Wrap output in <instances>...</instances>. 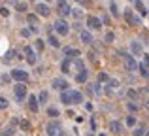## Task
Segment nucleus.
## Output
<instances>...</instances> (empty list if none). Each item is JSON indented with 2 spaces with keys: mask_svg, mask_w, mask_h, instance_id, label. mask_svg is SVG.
Listing matches in <instances>:
<instances>
[{
  "mask_svg": "<svg viewBox=\"0 0 149 136\" xmlns=\"http://www.w3.org/2000/svg\"><path fill=\"white\" fill-rule=\"evenodd\" d=\"M0 15H2V17H8V15H10V10H8V8H0Z\"/></svg>",
  "mask_w": 149,
  "mask_h": 136,
  "instance_id": "38",
  "label": "nucleus"
},
{
  "mask_svg": "<svg viewBox=\"0 0 149 136\" xmlns=\"http://www.w3.org/2000/svg\"><path fill=\"white\" fill-rule=\"evenodd\" d=\"M64 55H66V59H77L81 55V51L74 47H64Z\"/></svg>",
  "mask_w": 149,
  "mask_h": 136,
  "instance_id": "14",
  "label": "nucleus"
},
{
  "mask_svg": "<svg viewBox=\"0 0 149 136\" xmlns=\"http://www.w3.org/2000/svg\"><path fill=\"white\" fill-rule=\"evenodd\" d=\"M19 125H21V129H25V130H29V129H30V123H29V121H25V119H23Z\"/></svg>",
  "mask_w": 149,
  "mask_h": 136,
  "instance_id": "36",
  "label": "nucleus"
},
{
  "mask_svg": "<svg viewBox=\"0 0 149 136\" xmlns=\"http://www.w3.org/2000/svg\"><path fill=\"white\" fill-rule=\"evenodd\" d=\"M70 66H72V63H70V59H64V61L61 63V72L68 74V72H70Z\"/></svg>",
  "mask_w": 149,
  "mask_h": 136,
  "instance_id": "20",
  "label": "nucleus"
},
{
  "mask_svg": "<svg viewBox=\"0 0 149 136\" xmlns=\"http://www.w3.org/2000/svg\"><path fill=\"white\" fill-rule=\"evenodd\" d=\"M130 51L134 53V55H142V53H143L142 51V44H140L138 40H132L130 42Z\"/></svg>",
  "mask_w": 149,
  "mask_h": 136,
  "instance_id": "16",
  "label": "nucleus"
},
{
  "mask_svg": "<svg viewBox=\"0 0 149 136\" xmlns=\"http://www.w3.org/2000/svg\"><path fill=\"white\" fill-rule=\"evenodd\" d=\"M36 51L38 53L44 51V42H42V40H36Z\"/></svg>",
  "mask_w": 149,
  "mask_h": 136,
  "instance_id": "31",
  "label": "nucleus"
},
{
  "mask_svg": "<svg viewBox=\"0 0 149 136\" xmlns=\"http://www.w3.org/2000/svg\"><path fill=\"white\" fill-rule=\"evenodd\" d=\"M15 8H17V11H26V4L25 2H17Z\"/></svg>",
  "mask_w": 149,
  "mask_h": 136,
  "instance_id": "30",
  "label": "nucleus"
},
{
  "mask_svg": "<svg viewBox=\"0 0 149 136\" xmlns=\"http://www.w3.org/2000/svg\"><path fill=\"white\" fill-rule=\"evenodd\" d=\"M87 77H89V72H87V70H81V72L76 76V81H77V83H85Z\"/></svg>",
  "mask_w": 149,
  "mask_h": 136,
  "instance_id": "19",
  "label": "nucleus"
},
{
  "mask_svg": "<svg viewBox=\"0 0 149 136\" xmlns=\"http://www.w3.org/2000/svg\"><path fill=\"white\" fill-rule=\"evenodd\" d=\"M30 34H32V32H30L29 29H23V30H21V36H23V38H29Z\"/></svg>",
  "mask_w": 149,
  "mask_h": 136,
  "instance_id": "40",
  "label": "nucleus"
},
{
  "mask_svg": "<svg viewBox=\"0 0 149 136\" xmlns=\"http://www.w3.org/2000/svg\"><path fill=\"white\" fill-rule=\"evenodd\" d=\"M45 133H47V136H57L61 133V123L58 121H49L47 127H45Z\"/></svg>",
  "mask_w": 149,
  "mask_h": 136,
  "instance_id": "7",
  "label": "nucleus"
},
{
  "mask_svg": "<svg viewBox=\"0 0 149 136\" xmlns=\"http://www.w3.org/2000/svg\"><path fill=\"white\" fill-rule=\"evenodd\" d=\"M15 134V129L13 127H6V130L4 133H0V136H13Z\"/></svg>",
  "mask_w": 149,
  "mask_h": 136,
  "instance_id": "26",
  "label": "nucleus"
},
{
  "mask_svg": "<svg viewBox=\"0 0 149 136\" xmlns=\"http://www.w3.org/2000/svg\"><path fill=\"white\" fill-rule=\"evenodd\" d=\"M127 125H128V127L136 125V117H134V115H128V117H127Z\"/></svg>",
  "mask_w": 149,
  "mask_h": 136,
  "instance_id": "33",
  "label": "nucleus"
},
{
  "mask_svg": "<svg viewBox=\"0 0 149 136\" xmlns=\"http://www.w3.org/2000/svg\"><path fill=\"white\" fill-rule=\"evenodd\" d=\"M109 10H111V15H117V13H119V11H117V6L113 2H111V6H109Z\"/></svg>",
  "mask_w": 149,
  "mask_h": 136,
  "instance_id": "41",
  "label": "nucleus"
},
{
  "mask_svg": "<svg viewBox=\"0 0 149 136\" xmlns=\"http://www.w3.org/2000/svg\"><path fill=\"white\" fill-rule=\"evenodd\" d=\"M93 91H95V93H100V83H95V85H93Z\"/></svg>",
  "mask_w": 149,
  "mask_h": 136,
  "instance_id": "43",
  "label": "nucleus"
},
{
  "mask_svg": "<svg viewBox=\"0 0 149 136\" xmlns=\"http://www.w3.org/2000/svg\"><path fill=\"white\" fill-rule=\"evenodd\" d=\"M23 51H25V55H26V63H29V64H36V61H38V55L34 53V49L30 47V45H26V47L23 49Z\"/></svg>",
  "mask_w": 149,
  "mask_h": 136,
  "instance_id": "10",
  "label": "nucleus"
},
{
  "mask_svg": "<svg viewBox=\"0 0 149 136\" xmlns=\"http://www.w3.org/2000/svg\"><path fill=\"white\" fill-rule=\"evenodd\" d=\"M104 40H106V42H108V44H111V42H113V40H115V34H113V32H111V30H108V32H106V38H104Z\"/></svg>",
  "mask_w": 149,
  "mask_h": 136,
  "instance_id": "28",
  "label": "nucleus"
},
{
  "mask_svg": "<svg viewBox=\"0 0 149 136\" xmlns=\"http://www.w3.org/2000/svg\"><path fill=\"white\" fill-rule=\"evenodd\" d=\"M98 136H106V134H98Z\"/></svg>",
  "mask_w": 149,
  "mask_h": 136,
  "instance_id": "48",
  "label": "nucleus"
},
{
  "mask_svg": "<svg viewBox=\"0 0 149 136\" xmlns=\"http://www.w3.org/2000/svg\"><path fill=\"white\" fill-rule=\"evenodd\" d=\"M109 80V77H108V74H106V72H100L98 74V83H104V81H108Z\"/></svg>",
  "mask_w": 149,
  "mask_h": 136,
  "instance_id": "29",
  "label": "nucleus"
},
{
  "mask_svg": "<svg viewBox=\"0 0 149 136\" xmlns=\"http://www.w3.org/2000/svg\"><path fill=\"white\" fill-rule=\"evenodd\" d=\"M146 106H147V108H149V100H147V102H146Z\"/></svg>",
  "mask_w": 149,
  "mask_h": 136,
  "instance_id": "46",
  "label": "nucleus"
},
{
  "mask_svg": "<svg viewBox=\"0 0 149 136\" xmlns=\"http://www.w3.org/2000/svg\"><path fill=\"white\" fill-rule=\"evenodd\" d=\"M53 29H55V32H57V34H61V36H66V34L70 32V27H68V23H66V21H62V19L55 21Z\"/></svg>",
  "mask_w": 149,
  "mask_h": 136,
  "instance_id": "4",
  "label": "nucleus"
},
{
  "mask_svg": "<svg viewBox=\"0 0 149 136\" xmlns=\"http://www.w3.org/2000/svg\"><path fill=\"white\" fill-rule=\"evenodd\" d=\"M47 2H51V0H47Z\"/></svg>",
  "mask_w": 149,
  "mask_h": 136,
  "instance_id": "50",
  "label": "nucleus"
},
{
  "mask_svg": "<svg viewBox=\"0 0 149 136\" xmlns=\"http://www.w3.org/2000/svg\"><path fill=\"white\" fill-rule=\"evenodd\" d=\"M47 115H49L51 119H57V117H58V108L49 106V108H47Z\"/></svg>",
  "mask_w": 149,
  "mask_h": 136,
  "instance_id": "23",
  "label": "nucleus"
},
{
  "mask_svg": "<svg viewBox=\"0 0 149 136\" xmlns=\"http://www.w3.org/2000/svg\"><path fill=\"white\" fill-rule=\"evenodd\" d=\"M134 6H136V11H138L140 15H147V10H146V6H143V2L142 0H134Z\"/></svg>",
  "mask_w": 149,
  "mask_h": 136,
  "instance_id": "18",
  "label": "nucleus"
},
{
  "mask_svg": "<svg viewBox=\"0 0 149 136\" xmlns=\"http://www.w3.org/2000/svg\"><path fill=\"white\" fill-rule=\"evenodd\" d=\"M125 66H127L128 72H134V70H138V63L134 61L132 55H125Z\"/></svg>",
  "mask_w": 149,
  "mask_h": 136,
  "instance_id": "11",
  "label": "nucleus"
},
{
  "mask_svg": "<svg viewBox=\"0 0 149 136\" xmlns=\"http://www.w3.org/2000/svg\"><path fill=\"white\" fill-rule=\"evenodd\" d=\"M142 55H143V66L149 70V55H147V53H142Z\"/></svg>",
  "mask_w": 149,
  "mask_h": 136,
  "instance_id": "35",
  "label": "nucleus"
},
{
  "mask_svg": "<svg viewBox=\"0 0 149 136\" xmlns=\"http://www.w3.org/2000/svg\"><path fill=\"white\" fill-rule=\"evenodd\" d=\"M13 59H15V51L10 49V51L6 53V57H4V63H10V61H13Z\"/></svg>",
  "mask_w": 149,
  "mask_h": 136,
  "instance_id": "25",
  "label": "nucleus"
},
{
  "mask_svg": "<svg viewBox=\"0 0 149 136\" xmlns=\"http://www.w3.org/2000/svg\"><path fill=\"white\" fill-rule=\"evenodd\" d=\"M74 15H76V17H81V10H77V8H76V10H74Z\"/></svg>",
  "mask_w": 149,
  "mask_h": 136,
  "instance_id": "44",
  "label": "nucleus"
},
{
  "mask_svg": "<svg viewBox=\"0 0 149 136\" xmlns=\"http://www.w3.org/2000/svg\"><path fill=\"white\" fill-rule=\"evenodd\" d=\"M47 98H49V93L47 91H42L40 96H38V104H45V102H47Z\"/></svg>",
  "mask_w": 149,
  "mask_h": 136,
  "instance_id": "24",
  "label": "nucleus"
},
{
  "mask_svg": "<svg viewBox=\"0 0 149 136\" xmlns=\"http://www.w3.org/2000/svg\"><path fill=\"white\" fill-rule=\"evenodd\" d=\"M6 108H8V100L4 96H0V110H6Z\"/></svg>",
  "mask_w": 149,
  "mask_h": 136,
  "instance_id": "34",
  "label": "nucleus"
},
{
  "mask_svg": "<svg viewBox=\"0 0 149 136\" xmlns=\"http://www.w3.org/2000/svg\"><path fill=\"white\" fill-rule=\"evenodd\" d=\"M47 42L53 45V47H61V42H58V38L55 36V34H49V36H47Z\"/></svg>",
  "mask_w": 149,
  "mask_h": 136,
  "instance_id": "22",
  "label": "nucleus"
},
{
  "mask_svg": "<svg viewBox=\"0 0 149 136\" xmlns=\"http://www.w3.org/2000/svg\"><path fill=\"white\" fill-rule=\"evenodd\" d=\"M87 27L91 30H98L100 27H102V21L96 17V15H89V17H87Z\"/></svg>",
  "mask_w": 149,
  "mask_h": 136,
  "instance_id": "9",
  "label": "nucleus"
},
{
  "mask_svg": "<svg viewBox=\"0 0 149 136\" xmlns=\"http://www.w3.org/2000/svg\"><path fill=\"white\" fill-rule=\"evenodd\" d=\"M26 21H29L30 27H36L38 25V15L36 13H29V15H26Z\"/></svg>",
  "mask_w": 149,
  "mask_h": 136,
  "instance_id": "21",
  "label": "nucleus"
},
{
  "mask_svg": "<svg viewBox=\"0 0 149 136\" xmlns=\"http://www.w3.org/2000/svg\"><path fill=\"white\" fill-rule=\"evenodd\" d=\"M11 77H13L17 83H25V81H29V72H26V70H21V68H13L11 70Z\"/></svg>",
  "mask_w": 149,
  "mask_h": 136,
  "instance_id": "2",
  "label": "nucleus"
},
{
  "mask_svg": "<svg viewBox=\"0 0 149 136\" xmlns=\"http://www.w3.org/2000/svg\"><path fill=\"white\" fill-rule=\"evenodd\" d=\"M49 13H51V10H49V6H47V4H36V15L47 17Z\"/></svg>",
  "mask_w": 149,
  "mask_h": 136,
  "instance_id": "13",
  "label": "nucleus"
},
{
  "mask_svg": "<svg viewBox=\"0 0 149 136\" xmlns=\"http://www.w3.org/2000/svg\"><path fill=\"white\" fill-rule=\"evenodd\" d=\"M13 95H15V98L21 102V100H25L26 96H29V91H26V85L25 83H17L13 87Z\"/></svg>",
  "mask_w": 149,
  "mask_h": 136,
  "instance_id": "3",
  "label": "nucleus"
},
{
  "mask_svg": "<svg viewBox=\"0 0 149 136\" xmlns=\"http://www.w3.org/2000/svg\"><path fill=\"white\" fill-rule=\"evenodd\" d=\"M127 106H128V110H130V112H136V110H138V104H134V102H128Z\"/></svg>",
  "mask_w": 149,
  "mask_h": 136,
  "instance_id": "39",
  "label": "nucleus"
},
{
  "mask_svg": "<svg viewBox=\"0 0 149 136\" xmlns=\"http://www.w3.org/2000/svg\"><path fill=\"white\" fill-rule=\"evenodd\" d=\"M81 100H83V95L79 91H70V89L61 91V102L62 104H79Z\"/></svg>",
  "mask_w": 149,
  "mask_h": 136,
  "instance_id": "1",
  "label": "nucleus"
},
{
  "mask_svg": "<svg viewBox=\"0 0 149 136\" xmlns=\"http://www.w3.org/2000/svg\"><path fill=\"white\" fill-rule=\"evenodd\" d=\"M125 19H127V23H128V25H132V27H138L140 23H142V17L134 15V11H132V10L125 11Z\"/></svg>",
  "mask_w": 149,
  "mask_h": 136,
  "instance_id": "5",
  "label": "nucleus"
},
{
  "mask_svg": "<svg viewBox=\"0 0 149 136\" xmlns=\"http://www.w3.org/2000/svg\"><path fill=\"white\" fill-rule=\"evenodd\" d=\"M57 8H58V13H61L62 17L72 13V8H70V4L66 2V0H57Z\"/></svg>",
  "mask_w": 149,
  "mask_h": 136,
  "instance_id": "8",
  "label": "nucleus"
},
{
  "mask_svg": "<svg viewBox=\"0 0 149 136\" xmlns=\"http://www.w3.org/2000/svg\"><path fill=\"white\" fill-rule=\"evenodd\" d=\"M109 130H111L113 134H121L123 133V123L121 121H111L109 123Z\"/></svg>",
  "mask_w": 149,
  "mask_h": 136,
  "instance_id": "15",
  "label": "nucleus"
},
{
  "mask_svg": "<svg viewBox=\"0 0 149 136\" xmlns=\"http://www.w3.org/2000/svg\"><path fill=\"white\" fill-rule=\"evenodd\" d=\"M79 40L83 42V44H91L93 42V36H91V32H89V30H79Z\"/></svg>",
  "mask_w": 149,
  "mask_h": 136,
  "instance_id": "17",
  "label": "nucleus"
},
{
  "mask_svg": "<svg viewBox=\"0 0 149 136\" xmlns=\"http://www.w3.org/2000/svg\"><path fill=\"white\" fill-rule=\"evenodd\" d=\"M108 85H109V89H115V87H119V81L117 80H108Z\"/></svg>",
  "mask_w": 149,
  "mask_h": 136,
  "instance_id": "32",
  "label": "nucleus"
},
{
  "mask_svg": "<svg viewBox=\"0 0 149 136\" xmlns=\"http://www.w3.org/2000/svg\"><path fill=\"white\" fill-rule=\"evenodd\" d=\"M26 98H29V108H30V112H34V114H36V112L40 110V104H38L36 95H29Z\"/></svg>",
  "mask_w": 149,
  "mask_h": 136,
  "instance_id": "12",
  "label": "nucleus"
},
{
  "mask_svg": "<svg viewBox=\"0 0 149 136\" xmlns=\"http://www.w3.org/2000/svg\"><path fill=\"white\" fill-rule=\"evenodd\" d=\"M4 2H6V4H13V6H15V4H17V0H4Z\"/></svg>",
  "mask_w": 149,
  "mask_h": 136,
  "instance_id": "45",
  "label": "nucleus"
},
{
  "mask_svg": "<svg viewBox=\"0 0 149 136\" xmlns=\"http://www.w3.org/2000/svg\"><path fill=\"white\" fill-rule=\"evenodd\" d=\"M134 134H136V136H143V134H146V129H143V127H142V129H136Z\"/></svg>",
  "mask_w": 149,
  "mask_h": 136,
  "instance_id": "42",
  "label": "nucleus"
},
{
  "mask_svg": "<svg viewBox=\"0 0 149 136\" xmlns=\"http://www.w3.org/2000/svg\"><path fill=\"white\" fill-rule=\"evenodd\" d=\"M128 96H130L132 100H138V98H140V96H138V93H136V91H132V89L128 91Z\"/></svg>",
  "mask_w": 149,
  "mask_h": 136,
  "instance_id": "37",
  "label": "nucleus"
},
{
  "mask_svg": "<svg viewBox=\"0 0 149 136\" xmlns=\"http://www.w3.org/2000/svg\"><path fill=\"white\" fill-rule=\"evenodd\" d=\"M138 70H140V74H142L143 77H149V70L143 66V63H142V64H138Z\"/></svg>",
  "mask_w": 149,
  "mask_h": 136,
  "instance_id": "27",
  "label": "nucleus"
},
{
  "mask_svg": "<svg viewBox=\"0 0 149 136\" xmlns=\"http://www.w3.org/2000/svg\"><path fill=\"white\" fill-rule=\"evenodd\" d=\"M130 2H134V0H130Z\"/></svg>",
  "mask_w": 149,
  "mask_h": 136,
  "instance_id": "49",
  "label": "nucleus"
},
{
  "mask_svg": "<svg viewBox=\"0 0 149 136\" xmlns=\"http://www.w3.org/2000/svg\"><path fill=\"white\" fill-rule=\"evenodd\" d=\"M87 136H95V134H87Z\"/></svg>",
  "mask_w": 149,
  "mask_h": 136,
  "instance_id": "47",
  "label": "nucleus"
},
{
  "mask_svg": "<svg viewBox=\"0 0 149 136\" xmlns=\"http://www.w3.org/2000/svg\"><path fill=\"white\" fill-rule=\"evenodd\" d=\"M51 87L57 89V91H66L68 89V81L62 80V77H53L51 80Z\"/></svg>",
  "mask_w": 149,
  "mask_h": 136,
  "instance_id": "6",
  "label": "nucleus"
}]
</instances>
